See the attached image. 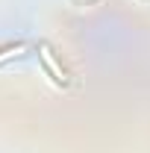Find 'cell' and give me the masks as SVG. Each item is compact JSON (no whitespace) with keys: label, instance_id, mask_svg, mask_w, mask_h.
<instances>
[{"label":"cell","instance_id":"cell-1","mask_svg":"<svg viewBox=\"0 0 150 153\" xmlns=\"http://www.w3.org/2000/svg\"><path fill=\"white\" fill-rule=\"evenodd\" d=\"M38 53H41V62H44V68L50 71V76H53L56 82H65V71H62V65L53 59L50 47H47V44H41V47H38Z\"/></svg>","mask_w":150,"mask_h":153},{"label":"cell","instance_id":"cell-2","mask_svg":"<svg viewBox=\"0 0 150 153\" xmlns=\"http://www.w3.org/2000/svg\"><path fill=\"white\" fill-rule=\"evenodd\" d=\"M24 50H27V44H6V47H0V65L9 62V59H15V56H21Z\"/></svg>","mask_w":150,"mask_h":153}]
</instances>
